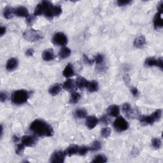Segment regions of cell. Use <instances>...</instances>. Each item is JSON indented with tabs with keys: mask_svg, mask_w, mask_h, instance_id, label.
Listing matches in <instances>:
<instances>
[{
	"mask_svg": "<svg viewBox=\"0 0 163 163\" xmlns=\"http://www.w3.org/2000/svg\"><path fill=\"white\" fill-rule=\"evenodd\" d=\"M111 134V129L108 127H104L102 129V131H101V134H102V136L103 138H107L110 136Z\"/></svg>",
	"mask_w": 163,
	"mask_h": 163,
	"instance_id": "cell-34",
	"label": "cell"
},
{
	"mask_svg": "<svg viewBox=\"0 0 163 163\" xmlns=\"http://www.w3.org/2000/svg\"><path fill=\"white\" fill-rule=\"evenodd\" d=\"M14 10L15 8H13L12 7L7 6L5 7L3 12V15L4 16V17L7 19H12L14 17V15H15Z\"/></svg>",
	"mask_w": 163,
	"mask_h": 163,
	"instance_id": "cell-16",
	"label": "cell"
},
{
	"mask_svg": "<svg viewBox=\"0 0 163 163\" xmlns=\"http://www.w3.org/2000/svg\"><path fill=\"white\" fill-rule=\"evenodd\" d=\"M63 75L66 78H70L74 76L75 71L74 70V67H73L71 64H68L66 66L64 70H63Z\"/></svg>",
	"mask_w": 163,
	"mask_h": 163,
	"instance_id": "cell-18",
	"label": "cell"
},
{
	"mask_svg": "<svg viewBox=\"0 0 163 163\" xmlns=\"http://www.w3.org/2000/svg\"><path fill=\"white\" fill-rule=\"evenodd\" d=\"M34 52H35V51L33 49H29L26 51V55L27 56H29V57H31V56L33 55V54H34Z\"/></svg>",
	"mask_w": 163,
	"mask_h": 163,
	"instance_id": "cell-44",
	"label": "cell"
},
{
	"mask_svg": "<svg viewBox=\"0 0 163 163\" xmlns=\"http://www.w3.org/2000/svg\"><path fill=\"white\" fill-rule=\"evenodd\" d=\"M132 2L131 0H119V1L117 2V5H119V6L121 7V6H126V5H128L129 4H130Z\"/></svg>",
	"mask_w": 163,
	"mask_h": 163,
	"instance_id": "cell-38",
	"label": "cell"
},
{
	"mask_svg": "<svg viewBox=\"0 0 163 163\" xmlns=\"http://www.w3.org/2000/svg\"><path fill=\"white\" fill-rule=\"evenodd\" d=\"M70 54H71V50L68 47H63L60 50V51L59 52V57L61 59H64L66 58H68L70 55Z\"/></svg>",
	"mask_w": 163,
	"mask_h": 163,
	"instance_id": "cell-22",
	"label": "cell"
},
{
	"mask_svg": "<svg viewBox=\"0 0 163 163\" xmlns=\"http://www.w3.org/2000/svg\"><path fill=\"white\" fill-rule=\"evenodd\" d=\"M88 82L89 81L86 80L85 78H83L82 77H78L77 78V80L75 82L76 87H77L80 89H83L84 88H86Z\"/></svg>",
	"mask_w": 163,
	"mask_h": 163,
	"instance_id": "cell-20",
	"label": "cell"
},
{
	"mask_svg": "<svg viewBox=\"0 0 163 163\" xmlns=\"http://www.w3.org/2000/svg\"><path fill=\"white\" fill-rule=\"evenodd\" d=\"M107 114L111 117H118L120 114L119 106L115 105L110 106L107 109Z\"/></svg>",
	"mask_w": 163,
	"mask_h": 163,
	"instance_id": "cell-14",
	"label": "cell"
},
{
	"mask_svg": "<svg viewBox=\"0 0 163 163\" xmlns=\"http://www.w3.org/2000/svg\"><path fill=\"white\" fill-rule=\"evenodd\" d=\"M38 139L35 136L26 135L23 136L21 138V142L24 144L26 147H33L37 143Z\"/></svg>",
	"mask_w": 163,
	"mask_h": 163,
	"instance_id": "cell-9",
	"label": "cell"
},
{
	"mask_svg": "<svg viewBox=\"0 0 163 163\" xmlns=\"http://www.w3.org/2000/svg\"><path fill=\"white\" fill-rule=\"evenodd\" d=\"M12 139H13V142H15V143H17L18 142H19L20 140V138L18 137L17 135H14L12 138Z\"/></svg>",
	"mask_w": 163,
	"mask_h": 163,
	"instance_id": "cell-47",
	"label": "cell"
},
{
	"mask_svg": "<svg viewBox=\"0 0 163 163\" xmlns=\"http://www.w3.org/2000/svg\"><path fill=\"white\" fill-rule=\"evenodd\" d=\"M106 161H107V159H106V157L104 155L99 154V155L95 156L92 162L103 163V162H106Z\"/></svg>",
	"mask_w": 163,
	"mask_h": 163,
	"instance_id": "cell-28",
	"label": "cell"
},
{
	"mask_svg": "<svg viewBox=\"0 0 163 163\" xmlns=\"http://www.w3.org/2000/svg\"><path fill=\"white\" fill-rule=\"evenodd\" d=\"M162 7H163V2L161 1L159 3H158V5H157V11H158V13L161 14H162L163 12Z\"/></svg>",
	"mask_w": 163,
	"mask_h": 163,
	"instance_id": "cell-43",
	"label": "cell"
},
{
	"mask_svg": "<svg viewBox=\"0 0 163 163\" xmlns=\"http://www.w3.org/2000/svg\"><path fill=\"white\" fill-rule=\"evenodd\" d=\"M122 111L127 117H131L133 114V110L132 109V107L130 104L129 103H125L123 105Z\"/></svg>",
	"mask_w": 163,
	"mask_h": 163,
	"instance_id": "cell-25",
	"label": "cell"
},
{
	"mask_svg": "<svg viewBox=\"0 0 163 163\" xmlns=\"http://www.w3.org/2000/svg\"><path fill=\"white\" fill-rule=\"evenodd\" d=\"M161 14L157 12L154 19V25L156 30L161 29L163 26V19H162Z\"/></svg>",
	"mask_w": 163,
	"mask_h": 163,
	"instance_id": "cell-17",
	"label": "cell"
},
{
	"mask_svg": "<svg viewBox=\"0 0 163 163\" xmlns=\"http://www.w3.org/2000/svg\"><path fill=\"white\" fill-rule=\"evenodd\" d=\"M52 42L54 45L59 46H64L68 43V38L63 33L58 32L54 35Z\"/></svg>",
	"mask_w": 163,
	"mask_h": 163,
	"instance_id": "cell-6",
	"label": "cell"
},
{
	"mask_svg": "<svg viewBox=\"0 0 163 163\" xmlns=\"http://www.w3.org/2000/svg\"><path fill=\"white\" fill-rule=\"evenodd\" d=\"M104 60H105V57L104 55L102 54H98L96 56L95 58L94 59V61L96 64L99 66L101 65H102L104 63Z\"/></svg>",
	"mask_w": 163,
	"mask_h": 163,
	"instance_id": "cell-29",
	"label": "cell"
},
{
	"mask_svg": "<svg viewBox=\"0 0 163 163\" xmlns=\"http://www.w3.org/2000/svg\"><path fill=\"white\" fill-rule=\"evenodd\" d=\"M162 116V110H156L150 115H143L139 117V122L142 125H151L155 121H159Z\"/></svg>",
	"mask_w": 163,
	"mask_h": 163,
	"instance_id": "cell-3",
	"label": "cell"
},
{
	"mask_svg": "<svg viewBox=\"0 0 163 163\" xmlns=\"http://www.w3.org/2000/svg\"><path fill=\"white\" fill-rule=\"evenodd\" d=\"M19 65V61L16 58H10L8 60L6 64V69L9 71H12L15 70Z\"/></svg>",
	"mask_w": 163,
	"mask_h": 163,
	"instance_id": "cell-12",
	"label": "cell"
},
{
	"mask_svg": "<svg viewBox=\"0 0 163 163\" xmlns=\"http://www.w3.org/2000/svg\"><path fill=\"white\" fill-rule=\"evenodd\" d=\"M114 127L117 131L122 132L126 131L129 127L128 122L122 117L117 118L114 122Z\"/></svg>",
	"mask_w": 163,
	"mask_h": 163,
	"instance_id": "cell-7",
	"label": "cell"
},
{
	"mask_svg": "<svg viewBox=\"0 0 163 163\" xmlns=\"http://www.w3.org/2000/svg\"><path fill=\"white\" fill-rule=\"evenodd\" d=\"M83 59H84V61H85L87 63L89 64H93V63L94 62V59L93 60H91V59H89V58L87 57V56L86 55L84 54L83 55Z\"/></svg>",
	"mask_w": 163,
	"mask_h": 163,
	"instance_id": "cell-45",
	"label": "cell"
},
{
	"mask_svg": "<svg viewBox=\"0 0 163 163\" xmlns=\"http://www.w3.org/2000/svg\"><path fill=\"white\" fill-rule=\"evenodd\" d=\"M64 152L61 150H56L50 157V161L52 163H63L65 159Z\"/></svg>",
	"mask_w": 163,
	"mask_h": 163,
	"instance_id": "cell-8",
	"label": "cell"
},
{
	"mask_svg": "<svg viewBox=\"0 0 163 163\" xmlns=\"http://www.w3.org/2000/svg\"><path fill=\"white\" fill-rule=\"evenodd\" d=\"M101 147H102V145H101L100 142L98 141V140L94 141L92 143L91 146H90L89 147L90 150H91V151H98L101 149Z\"/></svg>",
	"mask_w": 163,
	"mask_h": 163,
	"instance_id": "cell-32",
	"label": "cell"
},
{
	"mask_svg": "<svg viewBox=\"0 0 163 163\" xmlns=\"http://www.w3.org/2000/svg\"><path fill=\"white\" fill-rule=\"evenodd\" d=\"M3 127L2 125H1V138L3 136Z\"/></svg>",
	"mask_w": 163,
	"mask_h": 163,
	"instance_id": "cell-48",
	"label": "cell"
},
{
	"mask_svg": "<svg viewBox=\"0 0 163 163\" xmlns=\"http://www.w3.org/2000/svg\"><path fill=\"white\" fill-rule=\"evenodd\" d=\"M62 86L59 83H55L54 85L52 86L49 89V93L52 96L58 95L61 91Z\"/></svg>",
	"mask_w": 163,
	"mask_h": 163,
	"instance_id": "cell-24",
	"label": "cell"
},
{
	"mask_svg": "<svg viewBox=\"0 0 163 163\" xmlns=\"http://www.w3.org/2000/svg\"><path fill=\"white\" fill-rule=\"evenodd\" d=\"M43 8V14L49 20H52L54 17V5L49 1H42L40 2Z\"/></svg>",
	"mask_w": 163,
	"mask_h": 163,
	"instance_id": "cell-5",
	"label": "cell"
},
{
	"mask_svg": "<svg viewBox=\"0 0 163 163\" xmlns=\"http://www.w3.org/2000/svg\"><path fill=\"white\" fill-rule=\"evenodd\" d=\"M23 36L25 40L31 42H37L43 38L42 33L40 31L35 30H30L25 31L23 34Z\"/></svg>",
	"mask_w": 163,
	"mask_h": 163,
	"instance_id": "cell-4",
	"label": "cell"
},
{
	"mask_svg": "<svg viewBox=\"0 0 163 163\" xmlns=\"http://www.w3.org/2000/svg\"><path fill=\"white\" fill-rule=\"evenodd\" d=\"M131 92L134 97H138L139 96V91H138V89L135 87H133L131 88Z\"/></svg>",
	"mask_w": 163,
	"mask_h": 163,
	"instance_id": "cell-41",
	"label": "cell"
},
{
	"mask_svg": "<svg viewBox=\"0 0 163 163\" xmlns=\"http://www.w3.org/2000/svg\"><path fill=\"white\" fill-rule=\"evenodd\" d=\"M42 58L43 60L46 61L54 60L55 58V55L53 50L52 49H49L44 50V52L42 54Z\"/></svg>",
	"mask_w": 163,
	"mask_h": 163,
	"instance_id": "cell-15",
	"label": "cell"
},
{
	"mask_svg": "<svg viewBox=\"0 0 163 163\" xmlns=\"http://www.w3.org/2000/svg\"><path fill=\"white\" fill-rule=\"evenodd\" d=\"M157 66L159 67V68L162 70L163 69V59L162 58H159L157 59Z\"/></svg>",
	"mask_w": 163,
	"mask_h": 163,
	"instance_id": "cell-42",
	"label": "cell"
},
{
	"mask_svg": "<svg viewBox=\"0 0 163 163\" xmlns=\"http://www.w3.org/2000/svg\"><path fill=\"white\" fill-rule=\"evenodd\" d=\"M30 93L26 90L21 89L14 91L11 96V100L16 105H23L27 102L30 98Z\"/></svg>",
	"mask_w": 163,
	"mask_h": 163,
	"instance_id": "cell-2",
	"label": "cell"
},
{
	"mask_svg": "<svg viewBox=\"0 0 163 163\" xmlns=\"http://www.w3.org/2000/svg\"><path fill=\"white\" fill-rule=\"evenodd\" d=\"M100 121L102 123H103V124H108L110 122V120L109 119V117L107 115H103L102 117V118L100 119Z\"/></svg>",
	"mask_w": 163,
	"mask_h": 163,
	"instance_id": "cell-39",
	"label": "cell"
},
{
	"mask_svg": "<svg viewBox=\"0 0 163 163\" xmlns=\"http://www.w3.org/2000/svg\"><path fill=\"white\" fill-rule=\"evenodd\" d=\"M152 145L154 149H159L161 147V140L159 138H154L152 139Z\"/></svg>",
	"mask_w": 163,
	"mask_h": 163,
	"instance_id": "cell-31",
	"label": "cell"
},
{
	"mask_svg": "<svg viewBox=\"0 0 163 163\" xmlns=\"http://www.w3.org/2000/svg\"><path fill=\"white\" fill-rule=\"evenodd\" d=\"M88 91L90 92H94L98 90V83L96 80L89 81L87 86L86 87Z\"/></svg>",
	"mask_w": 163,
	"mask_h": 163,
	"instance_id": "cell-23",
	"label": "cell"
},
{
	"mask_svg": "<svg viewBox=\"0 0 163 163\" xmlns=\"http://www.w3.org/2000/svg\"><path fill=\"white\" fill-rule=\"evenodd\" d=\"M98 122L99 121L96 116H89L87 117L86 121V126L88 129H92L97 126Z\"/></svg>",
	"mask_w": 163,
	"mask_h": 163,
	"instance_id": "cell-11",
	"label": "cell"
},
{
	"mask_svg": "<svg viewBox=\"0 0 163 163\" xmlns=\"http://www.w3.org/2000/svg\"><path fill=\"white\" fill-rule=\"evenodd\" d=\"M78 149H79V147L78 145H71L64 151V152L66 156L71 157L75 154H78Z\"/></svg>",
	"mask_w": 163,
	"mask_h": 163,
	"instance_id": "cell-13",
	"label": "cell"
},
{
	"mask_svg": "<svg viewBox=\"0 0 163 163\" xmlns=\"http://www.w3.org/2000/svg\"><path fill=\"white\" fill-rule=\"evenodd\" d=\"M8 98V94L7 92H1L0 93V100H1L2 102H5Z\"/></svg>",
	"mask_w": 163,
	"mask_h": 163,
	"instance_id": "cell-40",
	"label": "cell"
},
{
	"mask_svg": "<svg viewBox=\"0 0 163 163\" xmlns=\"http://www.w3.org/2000/svg\"><path fill=\"white\" fill-rule=\"evenodd\" d=\"M80 98H81V95L79 93L77 92H73L70 96V103L72 104H76L79 102Z\"/></svg>",
	"mask_w": 163,
	"mask_h": 163,
	"instance_id": "cell-27",
	"label": "cell"
},
{
	"mask_svg": "<svg viewBox=\"0 0 163 163\" xmlns=\"http://www.w3.org/2000/svg\"><path fill=\"white\" fill-rule=\"evenodd\" d=\"M157 61L154 58H149L146 59L145 62V64L147 66H149V67H152L154 66H157Z\"/></svg>",
	"mask_w": 163,
	"mask_h": 163,
	"instance_id": "cell-30",
	"label": "cell"
},
{
	"mask_svg": "<svg viewBox=\"0 0 163 163\" xmlns=\"http://www.w3.org/2000/svg\"><path fill=\"white\" fill-rule=\"evenodd\" d=\"M76 87V83L73 79H68L64 82L63 85L64 89L68 91H73Z\"/></svg>",
	"mask_w": 163,
	"mask_h": 163,
	"instance_id": "cell-19",
	"label": "cell"
},
{
	"mask_svg": "<svg viewBox=\"0 0 163 163\" xmlns=\"http://www.w3.org/2000/svg\"><path fill=\"white\" fill-rule=\"evenodd\" d=\"M74 115L77 119H83L87 116V111L83 108H78L75 111Z\"/></svg>",
	"mask_w": 163,
	"mask_h": 163,
	"instance_id": "cell-26",
	"label": "cell"
},
{
	"mask_svg": "<svg viewBox=\"0 0 163 163\" xmlns=\"http://www.w3.org/2000/svg\"><path fill=\"white\" fill-rule=\"evenodd\" d=\"M30 130L38 136L50 137L54 134L52 127L47 122L41 119L33 121L30 126Z\"/></svg>",
	"mask_w": 163,
	"mask_h": 163,
	"instance_id": "cell-1",
	"label": "cell"
},
{
	"mask_svg": "<svg viewBox=\"0 0 163 163\" xmlns=\"http://www.w3.org/2000/svg\"><path fill=\"white\" fill-rule=\"evenodd\" d=\"M146 44V39L144 36L141 35L137 37L134 41V46L136 48H142Z\"/></svg>",
	"mask_w": 163,
	"mask_h": 163,
	"instance_id": "cell-21",
	"label": "cell"
},
{
	"mask_svg": "<svg viewBox=\"0 0 163 163\" xmlns=\"http://www.w3.org/2000/svg\"><path fill=\"white\" fill-rule=\"evenodd\" d=\"M5 33H6V27L4 26H1V31H0V35H1L2 36H3Z\"/></svg>",
	"mask_w": 163,
	"mask_h": 163,
	"instance_id": "cell-46",
	"label": "cell"
},
{
	"mask_svg": "<svg viewBox=\"0 0 163 163\" xmlns=\"http://www.w3.org/2000/svg\"><path fill=\"white\" fill-rule=\"evenodd\" d=\"M14 14L16 16L20 17H28L30 16L29 11L27 9L23 7V6H20L15 8L14 10Z\"/></svg>",
	"mask_w": 163,
	"mask_h": 163,
	"instance_id": "cell-10",
	"label": "cell"
},
{
	"mask_svg": "<svg viewBox=\"0 0 163 163\" xmlns=\"http://www.w3.org/2000/svg\"><path fill=\"white\" fill-rule=\"evenodd\" d=\"M25 147L26 146L22 143L18 144L17 145L16 150H15L16 154L19 155H22V154H23V152H24V150L25 149Z\"/></svg>",
	"mask_w": 163,
	"mask_h": 163,
	"instance_id": "cell-35",
	"label": "cell"
},
{
	"mask_svg": "<svg viewBox=\"0 0 163 163\" xmlns=\"http://www.w3.org/2000/svg\"><path fill=\"white\" fill-rule=\"evenodd\" d=\"M63 10H62V7L60 5H55L54 7V15L55 16H59L62 14Z\"/></svg>",
	"mask_w": 163,
	"mask_h": 163,
	"instance_id": "cell-36",
	"label": "cell"
},
{
	"mask_svg": "<svg viewBox=\"0 0 163 163\" xmlns=\"http://www.w3.org/2000/svg\"><path fill=\"white\" fill-rule=\"evenodd\" d=\"M36 20V16L35 15H30L28 17L26 18V23L27 25L31 26L33 23H34Z\"/></svg>",
	"mask_w": 163,
	"mask_h": 163,
	"instance_id": "cell-37",
	"label": "cell"
},
{
	"mask_svg": "<svg viewBox=\"0 0 163 163\" xmlns=\"http://www.w3.org/2000/svg\"><path fill=\"white\" fill-rule=\"evenodd\" d=\"M89 151H90V148L87 146H82V147H79V149H78V154L79 155L83 156L87 154Z\"/></svg>",
	"mask_w": 163,
	"mask_h": 163,
	"instance_id": "cell-33",
	"label": "cell"
}]
</instances>
